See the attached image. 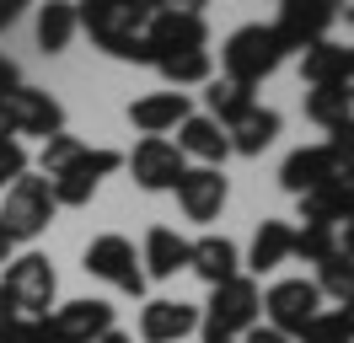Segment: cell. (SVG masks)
Masks as SVG:
<instances>
[{
	"mask_svg": "<svg viewBox=\"0 0 354 343\" xmlns=\"http://www.w3.org/2000/svg\"><path fill=\"white\" fill-rule=\"evenodd\" d=\"M156 0H81L75 6V27H86L91 43L129 64H151L145 54V21H151Z\"/></svg>",
	"mask_w": 354,
	"mask_h": 343,
	"instance_id": "6da1fadb",
	"label": "cell"
},
{
	"mask_svg": "<svg viewBox=\"0 0 354 343\" xmlns=\"http://www.w3.org/2000/svg\"><path fill=\"white\" fill-rule=\"evenodd\" d=\"M279 64H285V43L274 38L268 21H247V27H236V33L225 38V48H221V70H225V81H236V86L268 81Z\"/></svg>",
	"mask_w": 354,
	"mask_h": 343,
	"instance_id": "7a4b0ae2",
	"label": "cell"
},
{
	"mask_svg": "<svg viewBox=\"0 0 354 343\" xmlns=\"http://www.w3.org/2000/svg\"><path fill=\"white\" fill-rule=\"evenodd\" d=\"M258 317H263V290H258V279L236 274L231 284H221V290H209V306H204V338H225L236 343L242 333H252L258 327Z\"/></svg>",
	"mask_w": 354,
	"mask_h": 343,
	"instance_id": "3957f363",
	"label": "cell"
},
{
	"mask_svg": "<svg viewBox=\"0 0 354 343\" xmlns=\"http://www.w3.org/2000/svg\"><path fill=\"white\" fill-rule=\"evenodd\" d=\"M54 214H59V204H54V193H48V177H17L11 188H6V198H0V231L11 236V241H38V236L54 225Z\"/></svg>",
	"mask_w": 354,
	"mask_h": 343,
	"instance_id": "277c9868",
	"label": "cell"
},
{
	"mask_svg": "<svg viewBox=\"0 0 354 343\" xmlns=\"http://www.w3.org/2000/svg\"><path fill=\"white\" fill-rule=\"evenodd\" d=\"M0 290L11 295V306H17V317H22V322H38V317H48V306H54L59 274H54V263H48L44 252H22V257L6 263Z\"/></svg>",
	"mask_w": 354,
	"mask_h": 343,
	"instance_id": "5b68a950",
	"label": "cell"
},
{
	"mask_svg": "<svg viewBox=\"0 0 354 343\" xmlns=\"http://www.w3.org/2000/svg\"><path fill=\"white\" fill-rule=\"evenodd\" d=\"M183 48H209V21H204L199 6H156L151 21H145V54L167 59V54H183Z\"/></svg>",
	"mask_w": 354,
	"mask_h": 343,
	"instance_id": "8992f818",
	"label": "cell"
},
{
	"mask_svg": "<svg viewBox=\"0 0 354 343\" xmlns=\"http://www.w3.org/2000/svg\"><path fill=\"white\" fill-rule=\"evenodd\" d=\"M118 167H124V156L108 150V145L81 150L59 177H48V193H54V204H59V210H86L91 198H97V188H102V177H113Z\"/></svg>",
	"mask_w": 354,
	"mask_h": 343,
	"instance_id": "52a82bcc",
	"label": "cell"
},
{
	"mask_svg": "<svg viewBox=\"0 0 354 343\" xmlns=\"http://www.w3.org/2000/svg\"><path fill=\"white\" fill-rule=\"evenodd\" d=\"M81 268H86L91 279H102V284H113V290H124V295H145V268H140V252H134L129 236H97L86 247V257H81Z\"/></svg>",
	"mask_w": 354,
	"mask_h": 343,
	"instance_id": "ba28073f",
	"label": "cell"
},
{
	"mask_svg": "<svg viewBox=\"0 0 354 343\" xmlns=\"http://www.w3.org/2000/svg\"><path fill=\"white\" fill-rule=\"evenodd\" d=\"M0 113H6V129H11V140H54V134H65V107L54 102L48 91L38 86H17V91H6L0 97Z\"/></svg>",
	"mask_w": 354,
	"mask_h": 343,
	"instance_id": "9c48e42d",
	"label": "cell"
},
{
	"mask_svg": "<svg viewBox=\"0 0 354 343\" xmlns=\"http://www.w3.org/2000/svg\"><path fill=\"white\" fill-rule=\"evenodd\" d=\"M317 311H322V295H317V284H311V279H279V284L263 295L268 327H274V333H285V338H301Z\"/></svg>",
	"mask_w": 354,
	"mask_h": 343,
	"instance_id": "30bf717a",
	"label": "cell"
},
{
	"mask_svg": "<svg viewBox=\"0 0 354 343\" xmlns=\"http://www.w3.org/2000/svg\"><path fill=\"white\" fill-rule=\"evenodd\" d=\"M333 21H338V6H333V0H285V6H279V21H268V27H274V38L285 43V54L290 48L306 54L311 43L328 38Z\"/></svg>",
	"mask_w": 354,
	"mask_h": 343,
	"instance_id": "8fae6325",
	"label": "cell"
},
{
	"mask_svg": "<svg viewBox=\"0 0 354 343\" xmlns=\"http://www.w3.org/2000/svg\"><path fill=\"white\" fill-rule=\"evenodd\" d=\"M124 167L134 172V183L145 193H172L188 172V156L172 145V140H140V145L124 156Z\"/></svg>",
	"mask_w": 354,
	"mask_h": 343,
	"instance_id": "7c38bea8",
	"label": "cell"
},
{
	"mask_svg": "<svg viewBox=\"0 0 354 343\" xmlns=\"http://www.w3.org/2000/svg\"><path fill=\"white\" fill-rule=\"evenodd\" d=\"M172 193H177V204H183V214H188L194 225H209V220H221L231 183H225L221 167H188Z\"/></svg>",
	"mask_w": 354,
	"mask_h": 343,
	"instance_id": "4fadbf2b",
	"label": "cell"
},
{
	"mask_svg": "<svg viewBox=\"0 0 354 343\" xmlns=\"http://www.w3.org/2000/svg\"><path fill=\"white\" fill-rule=\"evenodd\" d=\"M194 327H199V306H188V300L156 295L140 306V343H177Z\"/></svg>",
	"mask_w": 354,
	"mask_h": 343,
	"instance_id": "5bb4252c",
	"label": "cell"
},
{
	"mask_svg": "<svg viewBox=\"0 0 354 343\" xmlns=\"http://www.w3.org/2000/svg\"><path fill=\"white\" fill-rule=\"evenodd\" d=\"M279 183H285V193L306 198V193L328 188V183H338V161H333V150H328V145H301V150H290V156H285Z\"/></svg>",
	"mask_w": 354,
	"mask_h": 343,
	"instance_id": "9a60e30c",
	"label": "cell"
},
{
	"mask_svg": "<svg viewBox=\"0 0 354 343\" xmlns=\"http://www.w3.org/2000/svg\"><path fill=\"white\" fill-rule=\"evenodd\" d=\"M188 113H194L188 91H151V97H134L129 102V124L145 140H167V129H177Z\"/></svg>",
	"mask_w": 354,
	"mask_h": 343,
	"instance_id": "2e32d148",
	"label": "cell"
},
{
	"mask_svg": "<svg viewBox=\"0 0 354 343\" xmlns=\"http://www.w3.org/2000/svg\"><path fill=\"white\" fill-rule=\"evenodd\" d=\"M48 322L65 343H97L102 333H113V306L108 300H65L59 311H48Z\"/></svg>",
	"mask_w": 354,
	"mask_h": 343,
	"instance_id": "e0dca14e",
	"label": "cell"
},
{
	"mask_svg": "<svg viewBox=\"0 0 354 343\" xmlns=\"http://www.w3.org/2000/svg\"><path fill=\"white\" fill-rule=\"evenodd\" d=\"M188 268L209 290H221V284H231V279L242 274V252H236L231 236H199V241H188Z\"/></svg>",
	"mask_w": 354,
	"mask_h": 343,
	"instance_id": "ac0fdd59",
	"label": "cell"
},
{
	"mask_svg": "<svg viewBox=\"0 0 354 343\" xmlns=\"http://www.w3.org/2000/svg\"><path fill=\"white\" fill-rule=\"evenodd\" d=\"M183 156H199L204 167H221L225 156H231V140H225V129L209 118V113H188L183 124H177V140H172Z\"/></svg>",
	"mask_w": 354,
	"mask_h": 343,
	"instance_id": "d6986e66",
	"label": "cell"
},
{
	"mask_svg": "<svg viewBox=\"0 0 354 343\" xmlns=\"http://www.w3.org/2000/svg\"><path fill=\"white\" fill-rule=\"evenodd\" d=\"M279 129H285V118L274 113V107H247L236 124H225V140H231V150L236 156H263L274 140H279Z\"/></svg>",
	"mask_w": 354,
	"mask_h": 343,
	"instance_id": "ffe728a7",
	"label": "cell"
},
{
	"mask_svg": "<svg viewBox=\"0 0 354 343\" xmlns=\"http://www.w3.org/2000/svg\"><path fill=\"white\" fill-rule=\"evenodd\" d=\"M344 220H354V177H338V183L301 198V225H333L338 231Z\"/></svg>",
	"mask_w": 354,
	"mask_h": 343,
	"instance_id": "44dd1931",
	"label": "cell"
},
{
	"mask_svg": "<svg viewBox=\"0 0 354 343\" xmlns=\"http://www.w3.org/2000/svg\"><path fill=\"white\" fill-rule=\"evenodd\" d=\"M140 268H145V279H172L177 268H188V241L172 225H151L145 247H140Z\"/></svg>",
	"mask_w": 354,
	"mask_h": 343,
	"instance_id": "7402d4cb",
	"label": "cell"
},
{
	"mask_svg": "<svg viewBox=\"0 0 354 343\" xmlns=\"http://www.w3.org/2000/svg\"><path fill=\"white\" fill-rule=\"evenodd\" d=\"M349 59H354V48L322 38V43H311L306 54H301V75H306V86H338L349 75Z\"/></svg>",
	"mask_w": 354,
	"mask_h": 343,
	"instance_id": "603a6c76",
	"label": "cell"
},
{
	"mask_svg": "<svg viewBox=\"0 0 354 343\" xmlns=\"http://www.w3.org/2000/svg\"><path fill=\"white\" fill-rule=\"evenodd\" d=\"M290 236L295 231H290L285 220H263V225L252 231V247H247V268H252V274H274L290 257Z\"/></svg>",
	"mask_w": 354,
	"mask_h": 343,
	"instance_id": "cb8c5ba5",
	"label": "cell"
},
{
	"mask_svg": "<svg viewBox=\"0 0 354 343\" xmlns=\"http://www.w3.org/2000/svg\"><path fill=\"white\" fill-rule=\"evenodd\" d=\"M156 70L172 81V91H183V86H209V81H215V59H209V48H183V54H167V59H156Z\"/></svg>",
	"mask_w": 354,
	"mask_h": 343,
	"instance_id": "d4e9b609",
	"label": "cell"
},
{
	"mask_svg": "<svg viewBox=\"0 0 354 343\" xmlns=\"http://www.w3.org/2000/svg\"><path fill=\"white\" fill-rule=\"evenodd\" d=\"M70 38H75V6L70 0H48L38 11V48L44 54H65Z\"/></svg>",
	"mask_w": 354,
	"mask_h": 343,
	"instance_id": "484cf974",
	"label": "cell"
},
{
	"mask_svg": "<svg viewBox=\"0 0 354 343\" xmlns=\"http://www.w3.org/2000/svg\"><path fill=\"white\" fill-rule=\"evenodd\" d=\"M317 295H333L338 300V311H354V257L333 252L328 263H317Z\"/></svg>",
	"mask_w": 354,
	"mask_h": 343,
	"instance_id": "4316f807",
	"label": "cell"
},
{
	"mask_svg": "<svg viewBox=\"0 0 354 343\" xmlns=\"http://www.w3.org/2000/svg\"><path fill=\"white\" fill-rule=\"evenodd\" d=\"M306 118L333 134V129H344L354 118V102L338 91V86H311V91H306Z\"/></svg>",
	"mask_w": 354,
	"mask_h": 343,
	"instance_id": "83f0119b",
	"label": "cell"
},
{
	"mask_svg": "<svg viewBox=\"0 0 354 343\" xmlns=\"http://www.w3.org/2000/svg\"><path fill=\"white\" fill-rule=\"evenodd\" d=\"M204 102H209V118H215V124H236V118H242L247 107H252V86H236V81H209V91H204Z\"/></svg>",
	"mask_w": 354,
	"mask_h": 343,
	"instance_id": "f1b7e54d",
	"label": "cell"
},
{
	"mask_svg": "<svg viewBox=\"0 0 354 343\" xmlns=\"http://www.w3.org/2000/svg\"><path fill=\"white\" fill-rule=\"evenodd\" d=\"M333 252H338V231L333 225H301L290 236V257H301V263H328Z\"/></svg>",
	"mask_w": 354,
	"mask_h": 343,
	"instance_id": "f546056e",
	"label": "cell"
},
{
	"mask_svg": "<svg viewBox=\"0 0 354 343\" xmlns=\"http://www.w3.org/2000/svg\"><path fill=\"white\" fill-rule=\"evenodd\" d=\"M81 140H75V134H54V140H44V156H38V177H59V172L70 167V161H75V156H81Z\"/></svg>",
	"mask_w": 354,
	"mask_h": 343,
	"instance_id": "4dcf8cb0",
	"label": "cell"
},
{
	"mask_svg": "<svg viewBox=\"0 0 354 343\" xmlns=\"http://www.w3.org/2000/svg\"><path fill=\"white\" fill-rule=\"evenodd\" d=\"M17 177H27V145L11 140V134H0V193L11 188Z\"/></svg>",
	"mask_w": 354,
	"mask_h": 343,
	"instance_id": "1f68e13d",
	"label": "cell"
},
{
	"mask_svg": "<svg viewBox=\"0 0 354 343\" xmlns=\"http://www.w3.org/2000/svg\"><path fill=\"white\" fill-rule=\"evenodd\" d=\"M328 150H333V161H338V177H354V118L344 129H333Z\"/></svg>",
	"mask_w": 354,
	"mask_h": 343,
	"instance_id": "d6a6232c",
	"label": "cell"
},
{
	"mask_svg": "<svg viewBox=\"0 0 354 343\" xmlns=\"http://www.w3.org/2000/svg\"><path fill=\"white\" fill-rule=\"evenodd\" d=\"M17 86H22V70H17V59H6V54H0V97H6V91H17Z\"/></svg>",
	"mask_w": 354,
	"mask_h": 343,
	"instance_id": "836d02e7",
	"label": "cell"
},
{
	"mask_svg": "<svg viewBox=\"0 0 354 343\" xmlns=\"http://www.w3.org/2000/svg\"><path fill=\"white\" fill-rule=\"evenodd\" d=\"M22 0H0V33H11V27H17V21H22Z\"/></svg>",
	"mask_w": 354,
	"mask_h": 343,
	"instance_id": "e575fe53",
	"label": "cell"
},
{
	"mask_svg": "<svg viewBox=\"0 0 354 343\" xmlns=\"http://www.w3.org/2000/svg\"><path fill=\"white\" fill-rule=\"evenodd\" d=\"M242 343H295V338H285V333H274V327H252V333H242Z\"/></svg>",
	"mask_w": 354,
	"mask_h": 343,
	"instance_id": "d590c367",
	"label": "cell"
},
{
	"mask_svg": "<svg viewBox=\"0 0 354 343\" xmlns=\"http://www.w3.org/2000/svg\"><path fill=\"white\" fill-rule=\"evenodd\" d=\"M17 306H11V295H6V290H0V333H6V327H17Z\"/></svg>",
	"mask_w": 354,
	"mask_h": 343,
	"instance_id": "8d00e7d4",
	"label": "cell"
},
{
	"mask_svg": "<svg viewBox=\"0 0 354 343\" xmlns=\"http://www.w3.org/2000/svg\"><path fill=\"white\" fill-rule=\"evenodd\" d=\"M338 252L354 257V220H344V225H338Z\"/></svg>",
	"mask_w": 354,
	"mask_h": 343,
	"instance_id": "74e56055",
	"label": "cell"
},
{
	"mask_svg": "<svg viewBox=\"0 0 354 343\" xmlns=\"http://www.w3.org/2000/svg\"><path fill=\"white\" fill-rule=\"evenodd\" d=\"M97 343H134V338H129V333H118V327H113V333H102Z\"/></svg>",
	"mask_w": 354,
	"mask_h": 343,
	"instance_id": "f35d334b",
	"label": "cell"
},
{
	"mask_svg": "<svg viewBox=\"0 0 354 343\" xmlns=\"http://www.w3.org/2000/svg\"><path fill=\"white\" fill-rule=\"evenodd\" d=\"M0 263H11V236L0 231Z\"/></svg>",
	"mask_w": 354,
	"mask_h": 343,
	"instance_id": "ab89813d",
	"label": "cell"
},
{
	"mask_svg": "<svg viewBox=\"0 0 354 343\" xmlns=\"http://www.w3.org/2000/svg\"><path fill=\"white\" fill-rule=\"evenodd\" d=\"M204 343H225V338H204Z\"/></svg>",
	"mask_w": 354,
	"mask_h": 343,
	"instance_id": "60d3db41",
	"label": "cell"
}]
</instances>
